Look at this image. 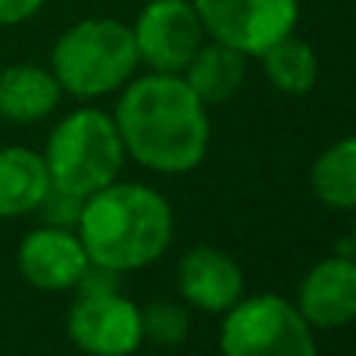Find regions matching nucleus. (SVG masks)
I'll return each mask as SVG.
<instances>
[{
    "label": "nucleus",
    "instance_id": "3",
    "mask_svg": "<svg viewBox=\"0 0 356 356\" xmlns=\"http://www.w3.org/2000/svg\"><path fill=\"white\" fill-rule=\"evenodd\" d=\"M141 56L131 25L119 19H81L56 38L50 50V72L72 97L97 100L122 91L138 75Z\"/></svg>",
    "mask_w": 356,
    "mask_h": 356
},
{
    "label": "nucleus",
    "instance_id": "5",
    "mask_svg": "<svg viewBox=\"0 0 356 356\" xmlns=\"http://www.w3.org/2000/svg\"><path fill=\"white\" fill-rule=\"evenodd\" d=\"M222 356H319L313 328L278 294L241 297L219 328Z\"/></svg>",
    "mask_w": 356,
    "mask_h": 356
},
{
    "label": "nucleus",
    "instance_id": "15",
    "mask_svg": "<svg viewBox=\"0 0 356 356\" xmlns=\"http://www.w3.org/2000/svg\"><path fill=\"white\" fill-rule=\"evenodd\" d=\"M259 60H263V72L269 85L282 94H291V97L309 94L319 81V56L294 31L275 41L269 50H263Z\"/></svg>",
    "mask_w": 356,
    "mask_h": 356
},
{
    "label": "nucleus",
    "instance_id": "14",
    "mask_svg": "<svg viewBox=\"0 0 356 356\" xmlns=\"http://www.w3.org/2000/svg\"><path fill=\"white\" fill-rule=\"evenodd\" d=\"M181 79L188 81V88L203 100L207 106L225 104L241 91L247 79V56L238 50L225 47L219 41H203L200 50L191 56V63L184 66Z\"/></svg>",
    "mask_w": 356,
    "mask_h": 356
},
{
    "label": "nucleus",
    "instance_id": "7",
    "mask_svg": "<svg viewBox=\"0 0 356 356\" xmlns=\"http://www.w3.org/2000/svg\"><path fill=\"white\" fill-rule=\"evenodd\" d=\"M135 47L141 63L150 72H172L181 75L191 56L207 41L203 22L191 0H150L138 13L135 25Z\"/></svg>",
    "mask_w": 356,
    "mask_h": 356
},
{
    "label": "nucleus",
    "instance_id": "2",
    "mask_svg": "<svg viewBox=\"0 0 356 356\" xmlns=\"http://www.w3.org/2000/svg\"><path fill=\"white\" fill-rule=\"evenodd\" d=\"M75 234L94 266L119 275L147 269L175 238L172 203L150 184L113 181L85 197Z\"/></svg>",
    "mask_w": 356,
    "mask_h": 356
},
{
    "label": "nucleus",
    "instance_id": "9",
    "mask_svg": "<svg viewBox=\"0 0 356 356\" xmlns=\"http://www.w3.org/2000/svg\"><path fill=\"white\" fill-rule=\"evenodd\" d=\"M19 275L38 291H69L91 266L75 228L41 225L22 238L16 250Z\"/></svg>",
    "mask_w": 356,
    "mask_h": 356
},
{
    "label": "nucleus",
    "instance_id": "4",
    "mask_svg": "<svg viewBox=\"0 0 356 356\" xmlns=\"http://www.w3.org/2000/svg\"><path fill=\"white\" fill-rule=\"evenodd\" d=\"M41 156L50 188L75 197H88L113 184L125 166V147L113 113L97 106H81L63 116L50 131Z\"/></svg>",
    "mask_w": 356,
    "mask_h": 356
},
{
    "label": "nucleus",
    "instance_id": "11",
    "mask_svg": "<svg viewBox=\"0 0 356 356\" xmlns=\"http://www.w3.org/2000/svg\"><path fill=\"white\" fill-rule=\"evenodd\" d=\"M178 294L200 313H228L244 297V272L232 253L209 244H197L178 259Z\"/></svg>",
    "mask_w": 356,
    "mask_h": 356
},
{
    "label": "nucleus",
    "instance_id": "1",
    "mask_svg": "<svg viewBox=\"0 0 356 356\" xmlns=\"http://www.w3.org/2000/svg\"><path fill=\"white\" fill-rule=\"evenodd\" d=\"M113 122L125 156L160 175L194 172L213 138L207 104L172 72L135 75L119 94Z\"/></svg>",
    "mask_w": 356,
    "mask_h": 356
},
{
    "label": "nucleus",
    "instance_id": "10",
    "mask_svg": "<svg viewBox=\"0 0 356 356\" xmlns=\"http://www.w3.org/2000/svg\"><path fill=\"white\" fill-rule=\"evenodd\" d=\"M294 307L313 332L350 325L356 319V259L350 253L319 259L297 284Z\"/></svg>",
    "mask_w": 356,
    "mask_h": 356
},
{
    "label": "nucleus",
    "instance_id": "17",
    "mask_svg": "<svg viewBox=\"0 0 356 356\" xmlns=\"http://www.w3.org/2000/svg\"><path fill=\"white\" fill-rule=\"evenodd\" d=\"M191 332L188 303L154 300L141 307V334L156 347H178Z\"/></svg>",
    "mask_w": 356,
    "mask_h": 356
},
{
    "label": "nucleus",
    "instance_id": "18",
    "mask_svg": "<svg viewBox=\"0 0 356 356\" xmlns=\"http://www.w3.org/2000/svg\"><path fill=\"white\" fill-rule=\"evenodd\" d=\"M81 203H85V197H75V194H66V191L50 188L47 197H44V203L38 207V213L44 216V225L75 228V225H79Z\"/></svg>",
    "mask_w": 356,
    "mask_h": 356
},
{
    "label": "nucleus",
    "instance_id": "19",
    "mask_svg": "<svg viewBox=\"0 0 356 356\" xmlns=\"http://www.w3.org/2000/svg\"><path fill=\"white\" fill-rule=\"evenodd\" d=\"M44 3H47V0H0V29L29 22L31 16L41 13Z\"/></svg>",
    "mask_w": 356,
    "mask_h": 356
},
{
    "label": "nucleus",
    "instance_id": "20",
    "mask_svg": "<svg viewBox=\"0 0 356 356\" xmlns=\"http://www.w3.org/2000/svg\"><path fill=\"white\" fill-rule=\"evenodd\" d=\"M347 247H350V257L356 259V225H353V234H350V244H347Z\"/></svg>",
    "mask_w": 356,
    "mask_h": 356
},
{
    "label": "nucleus",
    "instance_id": "6",
    "mask_svg": "<svg viewBox=\"0 0 356 356\" xmlns=\"http://www.w3.org/2000/svg\"><path fill=\"white\" fill-rule=\"evenodd\" d=\"M209 41L250 56H263L297 29L300 0H191Z\"/></svg>",
    "mask_w": 356,
    "mask_h": 356
},
{
    "label": "nucleus",
    "instance_id": "8",
    "mask_svg": "<svg viewBox=\"0 0 356 356\" xmlns=\"http://www.w3.org/2000/svg\"><path fill=\"white\" fill-rule=\"evenodd\" d=\"M66 334L88 356H131L144 344L141 307L119 291L79 294L69 307Z\"/></svg>",
    "mask_w": 356,
    "mask_h": 356
},
{
    "label": "nucleus",
    "instance_id": "16",
    "mask_svg": "<svg viewBox=\"0 0 356 356\" xmlns=\"http://www.w3.org/2000/svg\"><path fill=\"white\" fill-rule=\"evenodd\" d=\"M309 188L328 209H356V138H341L316 156Z\"/></svg>",
    "mask_w": 356,
    "mask_h": 356
},
{
    "label": "nucleus",
    "instance_id": "13",
    "mask_svg": "<svg viewBox=\"0 0 356 356\" xmlns=\"http://www.w3.org/2000/svg\"><path fill=\"white\" fill-rule=\"evenodd\" d=\"M50 191L44 156L29 147H0V219L38 213Z\"/></svg>",
    "mask_w": 356,
    "mask_h": 356
},
{
    "label": "nucleus",
    "instance_id": "12",
    "mask_svg": "<svg viewBox=\"0 0 356 356\" xmlns=\"http://www.w3.org/2000/svg\"><path fill=\"white\" fill-rule=\"evenodd\" d=\"M63 88L56 75L35 63H13L0 69V119L31 125L60 106Z\"/></svg>",
    "mask_w": 356,
    "mask_h": 356
}]
</instances>
